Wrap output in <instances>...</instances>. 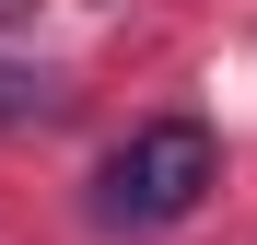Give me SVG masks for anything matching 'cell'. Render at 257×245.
Instances as JSON below:
<instances>
[{
	"label": "cell",
	"instance_id": "1",
	"mask_svg": "<svg viewBox=\"0 0 257 245\" xmlns=\"http://www.w3.org/2000/svg\"><path fill=\"white\" fill-rule=\"evenodd\" d=\"M210 187H222L210 129H199V117H152V129H128V140L94 163V222H117V233H164V222H187Z\"/></svg>",
	"mask_w": 257,
	"mask_h": 245
},
{
	"label": "cell",
	"instance_id": "2",
	"mask_svg": "<svg viewBox=\"0 0 257 245\" xmlns=\"http://www.w3.org/2000/svg\"><path fill=\"white\" fill-rule=\"evenodd\" d=\"M35 117H59V82H47V70H12V59H0V129H35Z\"/></svg>",
	"mask_w": 257,
	"mask_h": 245
}]
</instances>
